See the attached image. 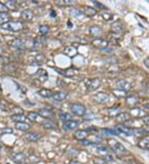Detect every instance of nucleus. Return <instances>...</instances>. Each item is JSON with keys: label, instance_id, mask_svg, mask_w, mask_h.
Returning a JSON list of instances; mask_svg holds the SVG:
<instances>
[{"label": "nucleus", "instance_id": "f257e3e1", "mask_svg": "<svg viewBox=\"0 0 149 164\" xmlns=\"http://www.w3.org/2000/svg\"><path fill=\"white\" fill-rule=\"evenodd\" d=\"M108 143L110 145V148L112 149L113 152L116 153L118 156H125L129 154V152L121 143L118 142L115 139H110L108 141Z\"/></svg>", "mask_w": 149, "mask_h": 164}, {"label": "nucleus", "instance_id": "f03ea898", "mask_svg": "<svg viewBox=\"0 0 149 164\" xmlns=\"http://www.w3.org/2000/svg\"><path fill=\"white\" fill-rule=\"evenodd\" d=\"M1 28L4 30L9 31V32H17L23 30L24 28V25H23V22H21V21H9L1 26Z\"/></svg>", "mask_w": 149, "mask_h": 164}, {"label": "nucleus", "instance_id": "7ed1b4c3", "mask_svg": "<svg viewBox=\"0 0 149 164\" xmlns=\"http://www.w3.org/2000/svg\"><path fill=\"white\" fill-rule=\"evenodd\" d=\"M70 110L74 114L82 117L86 114V108L84 105L80 103H74L70 105Z\"/></svg>", "mask_w": 149, "mask_h": 164}, {"label": "nucleus", "instance_id": "20e7f679", "mask_svg": "<svg viewBox=\"0 0 149 164\" xmlns=\"http://www.w3.org/2000/svg\"><path fill=\"white\" fill-rule=\"evenodd\" d=\"M110 95L105 92H99L93 95V100L97 103L102 104V105L108 103L110 101Z\"/></svg>", "mask_w": 149, "mask_h": 164}, {"label": "nucleus", "instance_id": "39448f33", "mask_svg": "<svg viewBox=\"0 0 149 164\" xmlns=\"http://www.w3.org/2000/svg\"><path fill=\"white\" fill-rule=\"evenodd\" d=\"M114 131H115L117 134H124V135H126V136H132V135H134V134H133V128H129V127L122 125V124L115 126Z\"/></svg>", "mask_w": 149, "mask_h": 164}, {"label": "nucleus", "instance_id": "423d86ee", "mask_svg": "<svg viewBox=\"0 0 149 164\" xmlns=\"http://www.w3.org/2000/svg\"><path fill=\"white\" fill-rule=\"evenodd\" d=\"M9 46L17 51H23L25 48V42L23 39L15 38L9 42Z\"/></svg>", "mask_w": 149, "mask_h": 164}, {"label": "nucleus", "instance_id": "0eeeda50", "mask_svg": "<svg viewBox=\"0 0 149 164\" xmlns=\"http://www.w3.org/2000/svg\"><path fill=\"white\" fill-rule=\"evenodd\" d=\"M101 86V81L99 78H94L92 80H90L87 84V89L89 92L95 91L96 90H98Z\"/></svg>", "mask_w": 149, "mask_h": 164}, {"label": "nucleus", "instance_id": "6e6552de", "mask_svg": "<svg viewBox=\"0 0 149 164\" xmlns=\"http://www.w3.org/2000/svg\"><path fill=\"white\" fill-rule=\"evenodd\" d=\"M56 72H58L60 75H64L65 77H72L74 75H76L77 73V70L74 67H70L67 69L62 70V69H55Z\"/></svg>", "mask_w": 149, "mask_h": 164}, {"label": "nucleus", "instance_id": "1a4fd4ad", "mask_svg": "<svg viewBox=\"0 0 149 164\" xmlns=\"http://www.w3.org/2000/svg\"><path fill=\"white\" fill-rule=\"evenodd\" d=\"M116 86L117 89L124 92L129 91L132 88V85L126 80H119L116 82Z\"/></svg>", "mask_w": 149, "mask_h": 164}, {"label": "nucleus", "instance_id": "9d476101", "mask_svg": "<svg viewBox=\"0 0 149 164\" xmlns=\"http://www.w3.org/2000/svg\"><path fill=\"white\" fill-rule=\"evenodd\" d=\"M12 159L13 161L17 164H23L27 162V157L24 153H15L12 154Z\"/></svg>", "mask_w": 149, "mask_h": 164}, {"label": "nucleus", "instance_id": "9b49d317", "mask_svg": "<svg viewBox=\"0 0 149 164\" xmlns=\"http://www.w3.org/2000/svg\"><path fill=\"white\" fill-rule=\"evenodd\" d=\"M124 25L121 21H116V22H113L112 25L110 27V30L114 34H119L124 31Z\"/></svg>", "mask_w": 149, "mask_h": 164}, {"label": "nucleus", "instance_id": "f8f14e48", "mask_svg": "<svg viewBox=\"0 0 149 164\" xmlns=\"http://www.w3.org/2000/svg\"><path fill=\"white\" fill-rule=\"evenodd\" d=\"M34 77L36 78V80L39 81L41 83H43L45 81H47L48 74L47 71L43 69H39L37 72L34 74Z\"/></svg>", "mask_w": 149, "mask_h": 164}, {"label": "nucleus", "instance_id": "ddd939ff", "mask_svg": "<svg viewBox=\"0 0 149 164\" xmlns=\"http://www.w3.org/2000/svg\"><path fill=\"white\" fill-rule=\"evenodd\" d=\"M91 44H92V46H94L95 48L103 49V48H107L108 45H109V42H108L107 40H104V39L96 38L91 42Z\"/></svg>", "mask_w": 149, "mask_h": 164}, {"label": "nucleus", "instance_id": "4468645a", "mask_svg": "<svg viewBox=\"0 0 149 164\" xmlns=\"http://www.w3.org/2000/svg\"><path fill=\"white\" fill-rule=\"evenodd\" d=\"M90 36L95 37V39L99 38L102 36V34H103V30H102V28L99 26H91L90 28Z\"/></svg>", "mask_w": 149, "mask_h": 164}, {"label": "nucleus", "instance_id": "2eb2a0df", "mask_svg": "<svg viewBox=\"0 0 149 164\" xmlns=\"http://www.w3.org/2000/svg\"><path fill=\"white\" fill-rule=\"evenodd\" d=\"M38 114H39V116L42 117L44 119H47V120H51V119H54V117H55L53 112L46 108L40 109Z\"/></svg>", "mask_w": 149, "mask_h": 164}, {"label": "nucleus", "instance_id": "dca6fc26", "mask_svg": "<svg viewBox=\"0 0 149 164\" xmlns=\"http://www.w3.org/2000/svg\"><path fill=\"white\" fill-rule=\"evenodd\" d=\"M145 114L146 113L143 109L139 107H133L130 109V115L135 118H143L144 116H146Z\"/></svg>", "mask_w": 149, "mask_h": 164}, {"label": "nucleus", "instance_id": "f3484780", "mask_svg": "<svg viewBox=\"0 0 149 164\" xmlns=\"http://www.w3.org/2000/svg\"><path fill=\"white\" fill-rule=\"evenodd\" d=\"M88 136H89V133H88L87 130H84V129H78L74 134V138L76 140H79V141H83Z\"/></svg>", "mask_w": 149, "mask_h": 164}, {"label": "nucleus", "instance_id": "a211bd4d", "mask_svg": "<svg viewBox=\"0 0 149 164\" xmlns=\"http://www.w3.org/2000/svg\"><path fill=\"white\" fill-rule=\"evenodd\" d=\"M80 125V122L77 120H70L67 122L64 123L63 128L65 130H73Z\"/></svg>", "mask_w": 149, "mask_h": 164}, {"label": "nucleus", "instance_id": "6ab92c4d", "mask_svg": "<svg viewBox=\"0 0 149 164\" xmlns=\"http://www.w3.org/2000/svg\"><path fill=\"white\" fill-rule=\"evenodd\" d=\"M138 102H139V98L138 96H135V95H131V96L126 98V105L128 106H129L131 109L136 107Z\"/></svg>", "mask_w": 149, "mask_h": 164}, {"label": "nucleus", "instance_id": "aec40b11", "mask_svg": "<svg viewBox=\"0 0 149 164\" xmlns=\"http://www.w3.org/2000/svg\"><path fill=\"white\" fill-rule=\"evenodd\" d=\"M64 53L70 58H73L78 54V50H77V48L73 47V46H70V47H66L64 49Z\"/></svg>", "mask_w": 149, "mask_h": 164}, {"label": "nucleus", "instance_id": "412c9836", "mask_svg": "<svg viewBox=\"0 0 149 164\" xmlns=\"http://www.w3.org/2000/svg\"><path fill=\"white\" fill-rule=\"evenodd\" d=\"M34 17V13L31 9H25L21 13V17L24 21H31Z\"/></svg>", "mask_w": 149, "mask_h": 164}, {"label": "nucleus", "instance_id": "4be33fe9", "mask_svg": "<svg viewBox=\"0 0 149 164\" xmlns=\"http://www.w3.org/2000/svg\"><path fill=\"white\" fill-rule=\"evenodd\" d=\"M25 138L27 140L30 141V142H36V141H38L42 136L40 134H37V133H34V132H29V133H27L25 135Z\"/></svg>", "mask_w": 149, "mask_h": 164}, {"label": "nucleus", "instance_id": "5701e85b", "mask_svg": "<svg viewBox=\"0 0 149 164\" xmlns=\"http://www.w3.org/2000/svg\"><path fill=\"white\" fill-rule=\"evenodd\" d=\"M67 97V94L65 92L62 91H57L53 93V95L51 96V99L56 101H62L64 100L65 98Z\"/></svg>", "mask_w": 149, "mask_h": 164}, {"label": "nucleus", "instance_id": "b1692460", "mask_svg": "<svg viewBox=\"0 0 149 164\" xmlns=\"http://www.w3.org/2000/svg\"><path fill=\"white\" fill-rule=\"evenodd\" d=\"M15 128H17V130L23 131V132H27L30 129L31 126L29 124L26 122H21V123H15Z\"/></svg>", "mask_w": 149, "mask_h": 164}, {"label": "nucleus", "instance_id": "393cba45", "mask_svg": "<svg viewBox=\"0 0 149 164\" xmlns=\"http://www.w3.org/2000/svg\"><path fill=\"white\" fill-rule=\"evenodd\" d=\"M116 118H117V120L118 122L124 123L129 121L131 119V115L129 113H126V112H121Z\"/></svg>", "mask_w": 149, "mask_h": 164}, {"label": "nucleus", "instance_id": "a878e982", "mask_svg": "<svg viewBox=\"0 0 149 164\" xmlns=\"http://www.w3.org/2000/svg\"><path fill=\"white\" fill-rule=\"evenodd\" d=\"M120 113H121V108L118 106H114L108 109V114L111 117H117Z\"/></svg>", "mask_w": 149, "mask_h": 164}, {"label": "nucleus", "instance_id": "bb28decb", "mask_svg": "<svg viewBox=\"0 0 149 164\" xmlns=\"http://www.w3.org/2000/svg\"><path fill=\"white\" fill-rule=\"evenodd\" d=\"M11 120L14 121L15 123H21V122H25L26 120H28L27 116H25L24 114H12Z\"/></svg>", "mask_w": 149, "mask_h": 164}, {"label": "nucleus", "instance_id": "cd10ccee", "mask_svg": "<svg viewBox=\"0 0 149 164\" xmlns=\"http://www.w3.org/2000/svg\"><path fill=\"white\" fill-rule=\"evenodd\" d=\"M41 124H42V127L44 128H46V129H51V128H56V123L51 120H44V121H42Z\"/></svg>", "mask_w": 149, "mask_h": 164}, {"label": "nucleus", "instance_id": "c85d7f7f", "mask_svg": "<svg viewBox=\"0 0 149 164\" xmlns=\"http://www.w3.org/2000/svg\"><path fill=\"white\" fill-rule=\"evenodd\" d=\"M138 146L142 149H144V150L149 149V139L143 138V139H140L139 142L138 143Z\"/></svg>", "mask_w": 149, "mask_h": 164}, {"label": "nucleus", "instance_id": "c756f323", "mask_svg": "<svg viewBox=\"0 0 149 164\" xmlns=\"http://www.w3.org/2000/svg\"><path fill=\"white\" fill-rule=\"evenodd\" d=\"M37 94L43 98H51V96L53 95V93L51 92V90L46 89V88L45 89H41L40 90H38Z\"/></svg>", "mask_w": 149, "mask_h": 164}, {"label": "nucleus", "instance_id": "7c9ffc66", "mask_svg": "<svg viewBox=\"0 0 149 164\" xmlns=\"http://www.w3.org/2000/svg\"><path fill=\"white\" fill-rule=\"evenodd\" d=\"M84 14L87 15L89 17H94V16H95L96 14H97V11L94 8L86 6V7L84 8Z\"/></svg>", "mask_w": 149, "mask_h": 164}, {"label": "nucleus", "instance_id": "2f4dec72", "mask_svg": "<svg viewBox=\"0 0 149 164\" xmlns=\"http://www.w3.org/2000/svg\"><path fill=\"white\" fill-rule=\"evenodd\" d=\"M75 1L73 0H59V1H55V4L58 7H65V6H70L73 4Z\"/></svg>", "mask_w": 149, "mask_h": 164}, {"label": "nucleus", "instance_id": "473e14b6", "mask_svg": "<svg viewBox=\"0 0 149 164\" xmlns=\"http://www.w3.org/2000/svg\"><path fill=\"white\" fill-rule=\"evenodd\" d=\"M10 16L8 13H0V26L10 21Z\"/></svg>", "mask_w": 149, "mask_h": 164}, {"label": "nucleus", "instance_id": "72a5a7b5", "mask_svg": "<svg viewBox=\"0 0 149 164\" xmlns=\"http://www.w3.org/2000/svg\"><path fill=\"white\" fill-rule=\"evenodd\" d=\"M59 117L60 119H61V120L64 121V123L67 122V121H70V120H72V118H73V116H72L70 114H69V113H61Z\"/></svg>", "mask_w": 149, "mask_h": 164}, {"label": "nucleus", "instance_id": "f704fd0d", "mask_svg": "<svg viewBox=\"0 0 149 164\" xmlns=\"http://www.w3.org/2000/svg\"><path fill=\"white\" fill-rule=\"evenodd\" d=\"M38 116H39L38 113L32 111L28 113V115H27V118H28V120H29L30 121H32V122H35V121L37 120V118H38Z\"/></svg>", "mask_w": 149, "mask_h": 164}, {"label": "nucleus", "instance_id": "c9c22d12", "mask_svg": "<svg viewBox=\"0 0 149 164\" xmlns=\"http://www.w3.org/2000/svg\"><path fill=\"white\" fill-rule=\"evenodd\" d=\"M5 6L9 9H12V10H15V8H16V1H13V0H8V1H5L4 3Z\"/></svg>", "mask_w": 149, "mask_h": 164}, {"label": "nucleus", "instance_id": "e433bc0d", "mask_svg": "<svg viewBox=\"0 0 149 164\" xmlns=\"http://www.w3.org/2000/svg\"><path fill=\"white\" fill-rule=\"evenodd\" d=\"M49 31H50V28L47 25H41L39 27V32L42 36H46L49 32Z\"/></svg>", "mask_w": 149, "mask_h": 164}, {"label": "nucleus", "instance_id": "4c0bfd02", "mask_svg": "<svg viewBox=\"0 0 149 164\" xmlns=\"http://www.w3.org/2000/svg\"><path fill=\"white\" fill-rule=\"evenodd\" d=\"M133 134H134V135L143 136V135L148 134V131H147L146 129H143V128H138V129L133 128Z\"/></svg>", "mask_w": 149, "mask_h": 164}, {"label": "nucleus", "instance_id": "58836bf2", "mask_svg": "<svg viewBox=\"0 0 149 164\" xmlns=\"http://www.w3.org/2000/svg\"><path fill=\"white\" fill-rule=\"evenodd\" d=\"M101 131L103 132V134L108 136H111V135H118L116 134V132L114 130H112L110 128H102Z\"/></svg>", "mask_w": 149, "mask_h": 164}, {"label": "nucleus", "instance_id": "ea45409f", "mask_svg": "<svg viewBox=\"0 0 149 164\" xmlns=\"http://www.w3.org/2000/svg\"><path fill=\"white\" fill-rule=\"evenodd\" d=\"M70 13L76 17H80L84 15V13H82V12H80V10H78V9H70Z\"/></svg>", "mask_w": 149, "mask_h": 164}, {"label": "nucleus", "instance_id": "a19ab883", "mask_svg": "<svg viewBox=\"0 0 149 164\" xmlns=\"http://www.w3.org/2000/svg\"><path fill=\"white\" fill-rule=\"evenodd\" d=\"M92 3L95 7L99 8V9H102V10H108V8L105 5H104L103 3H99V2H97V1H92Z\"/></svg>", "mask_w": 149, "mask_h": 164}, {"label": "nucleus", "instance_id": "79ce46f5", "mask_svg": "<svg viewBox=\"0 0 149 164\" xmlns=\"http://www.w3.org/2000/svg\"><path fill=\"white\" fill-rule=\"evenodd\" d=\"M12 112L13 113V114H23L24 111L22 108L17 107V106H14L13 108L12 109Z\"/></svg>", "mask_w": 149, "mask_h": 164}, {"label": "nucleus", "instance_id": "37998d69", "mask_svg": "<svg viewBox=\"0 0 149 164\" xmlns=\"http://www.w3.org/2000/svg\"><path fill=\"white\" fill-rule=\"evenodd\" d=\"M1 134H9L13 133V128H9V127H6V128H3L1 129Z\"/></svg>", "mask_w": 149, "mask_h": 164}, {"label": "nucleus", "instance_id": "c03bdc74", "mask_svg": "<svg viewBox=\"0 0 149 164\" xmlns=\"http://www.w3.org/2000/svg\"><path fill=\"white\" fill-rule=\"evenodd\" d=\"M104 161L105 162H114V159L113 158V156L110 153H106L105 156H104Z\"/></svg>", "mask_w": 149, "mask_h": 164}, {"label": "nucleus", "instance_id": "a18cd8bd", "mask_svg": "<svg viewBox=\"0 0 149 164\" xmlns=\"http://www.w3.org/2000/svg\"><path fill=\"white\" fill-rule=\"evenodd\" d=\"M9 9L5 6V4L0 2V13H8Z\"/></svg>", "mask_w": 149, "mask_h": 164}, {"label": "nucleus", "instance_id": "49530a36", "mask_svg": "<svg viewBox=\"0 0 149 164\" xmlns=\"http://www.w3.org/2000/svg\"><path fill=\"white\" fill-rule=\"evenodd\" d=\"M94 164H105L104 159L95 158L94 159Z\"/></svg>", "mask_w": 149, "mask_h": 164}, {"label": "nucleus", "instance_id": "de8ad7c7", "mask_svg": "<svg viewBox=\"0 0 149 164\" xmlns=\"http://www.w3.org/2000/svg\"><path fill=\"white\" fill-rule=\"evenodd\" d=\"M97 151H98V152H99V153H108L107 148H106L105 147H103V146H101V147H97Z\"/></svg>", "mask_w": 149, "mask_h": 164}, {"label": "nucleus", "instance_id": "09e8293b", "mask_svg": "<svg viewBox=\"0 0 149 164\" xmlns=\"http://www.w3.org/2000/svg\"><path fill=\"white\" fill-rule=\"evenodd\" d=\"M80 142H81L82 144H84V145H95L96 143L90 142V141L86 140V139H84V140H83V141H80Z\"/></svg>", "mask_w": 149, "mask_h": 164}, {"label": "nucleus", "instance_id": "8fccbe9b", "mask_svg": "<svg viewBox=\"0 0 149 164\" xmlns=\"http://www.w3.org/2000/svg\"><path fill=\"white\" fill-rule=\"evenodd\" d=\"M103 17H104V18L105 20H107V21H109V20L112 19V14L111 13H104L103 14Z\"/></svg>", "mask_w": 149, "mask_h": 164}, {"label": "nucleus", "instance_id": "3c124183", "mask_svg": "<svg viewBox=\"0 0 149 164\" xmlns=\"http://www.w3.org/2000/svg\"><path fill=\"white\" fill-rule=\"evenodd\" d=\"M143 122L146 124V125L149 126V115H146L143 118Z\"/></svg>", "mask_w": 149, "mask_h": 164}, {"label": "nucleus", "instance_id": "603ef678", "mask_svg": "<svg viewBox=\"0 0 149 164\" xmlns=\"http://www.w3.org/2000/svg\"><path fill=\"white\" fill-rule=\"evenodd\" d=\"M143 64L145 65V67L149 68V57H147L143 60Z\"/></svg>", "mask_w": 149, "mask_h": 164}, {"label": "nucleus", "instance_id": "864d4df0", "mask_svg": "<svg viewBox=\"0 0 149 164\" xmlns=\"http://www.w3.org/2000/svg\"><path fill=\"white\" fill-rule=\"evenodd\" d=\"M69 164H83V163H81L80 162H78V161H71V162H70V163Z\"/></svg>", "mask_w": 149, "mask_h": 164}, {"label": "nucleus", "instance_id": "5fc2aeb1", "mask_svg": "<svg viewBox=\"0 0 149 164\" xmlns=\"http://www.w3.org/2000/svg\"><path fill=\"white\" fill-rule=\"evenodd\" d=\"M56 13H55V12H54V11H52V13H51V17H56Z\"/></svg>", "mask_w": 149, "mask_h": 164}, {"label": "nucleus", "instance_id": "6e6d98bb", "mask_svg": "<svg viewBox=\"0 0 149 164\" xmlns=\"http://www.w3.org/2000/svg\"><path fill=\"white\" fill-rule=\"evenodd\" d=\"M144 107H145V108H146V109H149V103L146 104V105H144Z\"/></svg>", "mask_w": 149, "mask_h": 164}, {"label": "nucleus", "instance_id": "4d7b16f0", "mask_svg": "<svg viewBox=\"0 0 149 164\" xmlns=\"http://www.w3.org/2000/svg\"><path fill=\"white\" fill-rule=\"evenodd\" d=\"M1 150H2V146H1V144H0V152H1Z\"/></svg>", "mask_w": 149, "mask_h": 164}]
</instances>
